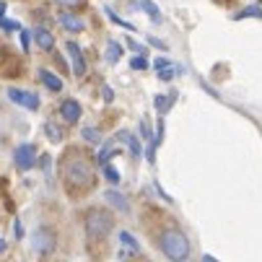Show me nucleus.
<instances>
[{
    "instance_id": "nucleus-2",
    "label": "nucleus",
    "mask_w": 262,
    "mask_h": 262,
    "mask_svg": "<svg viewBox=\"0 0 262 262\" xmlns=\"http://www.w3.org/2000/svg\"><path fill=\"white\" fill-rule=\"evenodd\" d=\"M159 249L174 262L190 257V242H187V236L182 231H177V229H169V231H164L159 236Z\"/></svg>"
},
{
    "instance_id": "nucleus-17",
    "label": "nucleus",
    "mask_w": 262,
    "mask_h": 262,
    "mask_svg": "<svg viewBox=\"0 0 262 262\" xmlns=\"http://www.w3.org/2000/svg\"><path fill=\"white\" fill-rule=\"evenodd\" d=\"M140 8H143V11H145L148 16H151V18H154L156 24H161V11H159V8H156L154 3H151V0H140Z\"/></svg>"
},
{
    "instance_id": "nucleus-23",
    "label": "nucleus",
    "mask_w": 262,
    "mask_h": 262,
    "mask_svg": "<svg viewBox=\"0 0 262 262\" xmlns=\"http://www.w3.org/2000/svg\"><path fill=\"white\" fill-rule=\"evenodd\" d=\"M45 133H47V135H50V140H55V143H60V140H62V133H60L55 125H50V122L45 125Z\"/></svg>"
},
{
    "instance_id": "nucleus-7",
    "label": "nucleus",
    "mask_w": 262,
    "mask_h": 262,
    "mask_svg": "<svg viewBox=\"0 0 262 262\" xmlns=\"http://www.w3.org/2000/svg\"><path fill=\"white\" fill-rule=\"evenodd\" d=\"M65 50H68V55H70V62H73V73H76L78 78H83V76H86V57H83V50H81V47H78L76 42H70V39H68Z\"/></svg>"
},
{
    "instance_id": "nucleus-24",
    "label": "nucleus",
    "mask_w": 262,
    "mask_h": 262,
    "mask_svg": "<svg viewBox=\"0 0 262 262\" xmlns=\"http://www.w3.org/2000/svg\"><path fill=\"white\" fill-rule=\"evenodd\" d=\"M0 29L3 31H21L18 21H11V18H0Z\"/></svg>"
},
{
    "instance_id": "nucleus-35",
    "label": "nucleus",
    "mask_w": 262,
    "mask_h": 262,
    "mask_svg": "<svg viewBox=\"0 0 262 262\" xmlns=\"http://www.w3.org/2000/svg\"><path fill=\"white\" fill-rule=\"evenodd\" d=\"M3 13H6V3H0V18H3Z\"/></svg>"
},
{
    "instance_id": "nucleus-25",
    "label": "nucleus",
    "mask_w": 262,
    "mask_h": 262,
    "mask_svg": "<svg viewBox=\"0 0 262 262\" xmlns=\"http://www.w3.org/2000/svg\"><path fill=\"white\" fill-rule=\"evenodd\" d=\"M55 3H57V6H62V8H70V11H73V8H81V6L86 3V0H55Z\"/></svg>"
},
{
    "instance_id": "nucleus-29",
    "label": "nucleus",
    "mask_w": 262,
    "mask_h": 262,
    "mask_svg": "<svg viewBox=\"0 0 262 262\" xmlns=\"http://www.w3.org/2000/svg\"><path fill=\"white\" fill-rule=\"evenodd\" d=\"M148 45H154V47H159V50H166V42H161V39H154V36H148Z\"/></svg>"
},
{
    "instance_id": "nucleus-3",
    "label": "nucleus",
    "mask_w": 262,
    "mask_h": 262,
    "mask_svg": "<svg viewBox=\"0 0 262 262\" xmlns=\"http://www.w3.org/2000/svg\"><path fill=\"white\" fill-rule=\"evenodd\" d=\"M86 231H89V239H94V242L106 239V234L112 231V215L106 210H99V208L89 210L86 213Z\"/></svg>"
},
{
    "instance_id": "nucleus-20",
    "label": "nucleus",
    "mask_w": 262,
    "mask_h": 262,
    "mask_svg": "<svg viewBox=\"0 0 262 262\" xmlns=\"http://www.w3.org/2000/svg\"><path fill=\"white\" fill-rule=\"evenodd\" d=\"M177 73H182V68H179V65H166V68H161V70H159V78H161V81H171V78L177 76Z\"/></svg>"
},
{
    "instance_id": "nucleus-26",
    "label": "nucleus",
    "mask_w": 262,
    "mask_h": 262,
    "mask_svg": "<svg viewBox=\"0 0 262 262\" xmlns=\"http://www.w3.org/2000/svg\"><path fill=\"white\" fill-rule=\"evenodd\" d=\"M29 47H31V31L29 29H21V50L29 52Z\"/></svg>"
},
{
    "instance_id": "nucleus-8",
    "label": "nucleus",
    "mask_w": 262,
    "mask_h": 262,
    "mask_svg": "<svg viewBox=\"0 0 262 262\" xmlns=\"http://www.w3.org/2000/svg\"><path fill=\"white\" fill-rule=\"evenodd\" d=\"M81 115H83V109H81V104H78L76 99H65V101L60 104V117H62L65 122L76 125V122L81 120Z\"/></svg>"
},
{
    "instance_id": "nucleus-10",
    "label": "nucleus",
    "mask_w": 262,
    "mask_h": 262,
    "mask_svg": "<svg viewBox=\"0 0 262 262\" xmlns=\"http://www.w3.org/2000/svg\"><path fill=\"white\" fill-rule=\"evenodd\" d=\"M39 78H42V83H45V86H47L50 91H55V94H57V91H62V81H60V78L55 76L52 70L42 68V70H39Z\"/></svg>"
},
{
    "instance_id": "nucleus-4",
    "label": "nucleus",
    "mask_w": 262,
    "mask_h": 262,
    "mask_svg": "<svg viewBox=\"0 0 262 262\" xmlns=\"http://www.w3.org/2000/svg\"><path fill=\"white\" fill-rule=\"evenodd\" d=\"M31 247H34L36 254H52L55 252V234L50 229H45V226L36 229L31 234Z\"/></svg>"
},
{
    "instance_id": "nucleus-15",
    "label": "nucleus",
    "mask_w": 262,
    "mask_h": 262,
    "mask_svg": "<svg viewBox=\"0 0 262 262\" xmlns=\"http://www.w3.org/2000/svg\"><path fill=\"white\" fill-rule=\"evenodd\" d=\"M120 57H122V47H120L117 42H109V47H106V62L117 65V62H120Z\"/></svg>"
},
{
    "instance_id": "nucleus-33",
    "label": "nucleus",
    "mask_w": 262,
    "mask_h": 262,
    "mask_svg": "<svg viewBox=\"0 0 262 262\" xmlns=\"http://www.w3.org/2000/svg\"><path fill=\"white\" fill-rule=\"evenodd\" d=\"M16 236H18V239L24 236V226H21V223H18V221H16Z\"/></svg>"
},
{
    "instance_id": "nucleus-14",
    "label": "nucleus",
    "mask_w": 262,
    "mask_h": 262,
    "mask_svg": "<svg viewBox=\"0 0 262 262\" xmlns=\"http://www.w3.org/2000/svg\"><path fill=\"white\" fill-rule=\"evenodd\" d=\"M177 101V94H159L156 96V109H159V115H166L169 106Z\"/></svg>"
},
{
    "instance_id": "nucleus-6",
    "label": "nucleus",
    "mask_w": 262,
    "mask_h": 262,
    "mask_svg": "<svg viewBox=\"0 0 262 262\" xmlns=\"http://www.w3.org/2000/svg\"><path fill=\"white\" fill-rule=\"evenodd\" d=\"M13 104H18V106H24V109H31V112H36L39 109V96H36L34 91H21V89H8V94H6Z\"/></svg>"
},
{
    "instance_id": "nucleus-18",
    "label": "nucleus",
    "mask_w": 262,
    "mask_h": 262,
    "mask_svg": "<svg viewBox=\"0 0 262 262\" xmlns=\"http://www.w3.org/2000/svg\"><path fill=\"white\" fill-rule=\"evenodd\" d=\"M234 18H236V21H239V18H262V8H259V6H249V8L234 13Z\"/></svg>"
},
{
    "instance_id": "nucleus-19",
    "label": "nucleus",
    "mask_w": 262,
    "mask_h": 262,
    "mask_svg": "<svg viewBox=\"0 0 262 262\" xmlns=\"http://www.w3.org/2000/svg\"><path fill=\"white\" fill-rule=\"evenodd\" d=\"M120 138H122V140H127V145H130V151H133V156L138 159V156H140V151H143V148H140V140H138L135 135H130V133H122Z\"/></svg>"
},
{
    "instance_id": "nucleus-28",
    "label": "nucleus",
    "mask_w": 262,
    "mask_h": 262,
    "mask_svg": "<svg viewBox=\"0 0 262 262\" xmlns=\"http://www.w3.org/2000/svg\"><path fill=\"white\" fill-rule=\"evenodd\" d=\"M127 47H130L133 52H138V55H145V47H143V45H138V42L133 39V36H130V39H127Z\"/></svg>"
},
{
    "instance_id": "nucleus-30",
    "label": "nucleus",
    "mask_w": 262,
    "mask_h": 262,
    "mask_svg": "<svg viewBox=\"0 0 262 262\" xmlns=\"http://www.w3.org/2000/svg\"><path fill=\"white\" fill-rule=\"evenodd\" d=\"M166 65H171L166 57H159V60H154V68H156V70H161V68H166Z\"/></svg>"
},
{
    "instance_id": "nucleus-11",
    "label": "nucleus",
    "mask_w": 262,
    "mask_h": 262,
    "mask_svg": "<svg viewBox=\"0 0 262 262\" xmlns=\"http://www.w3.org/2000/svg\"><path fill=\"white\" fill-rule=\"evenodd\" d=\"M104 200H106L109 205H115L120 213H127V210H130V203L125 200V195H120V192H115V190H109V192L104 195Z\"/></svg>"
},
{
    "instance_id": "nucleus-12",
    "label": "nucleus",
    "mask_w": 262,
    "mask_h": 262,
    "mask_svg": "<svg viewBox=\"0 0 262 262\" xmlns=\"http://www.w3.org/2000/svg\"><path fill=\"white\" fill-rule=\"evenodd\" d=\"M31 34H34L36 45H39L42 50H52V47H55V39H52V34H50L47 29H34Z\"/></svg>"
},
{
    "instance_id": "nucleus-16",
    "label": "nucleus",
    "mask_w": 262,
    "mask_h": 262,
    "mask_svg": "<svg viewBox=\"0 0 262 262\" xmlns=\"http://www.w3.org/2000/svg\"><path fill=\"white\" fill-rule=\"evenodd\" d=\"M104 13H106V18H109V21H115L117 26H122V29H127V31H135V26H133L130 21H125V18H120V16H117V11H112L109 6L104 8Z\"/></svg>"
},
{
    "instance_id": "nucleus-32",
    "label": "nucleus",
    "mask_w": 262,
    "mask_h": 262,
    "mask_svg": "<svg viewBox=\"0 0 262 262\" xmlns=\"http://www.w3.org/2000/svg\"><path fill=\"white\" fill-rule=\"evenodd\" d=\"M140 133H143L145 138H154V135H151V127H148V122H145V120L140 122Z\"/></svg>"
},
{
    "instance_id": "nucleus-31",
    "label": "nucleus",
    "mask_w": 262,
    "mask_h": 262,
    "mask_svg": "<svg viewBox=\"0 0 262 262\" xmlns=\"http://www.w3.org/2000/svg\"><path fill=\"white\" fill-rule=\"evenodd\" d=\"M101 94H104V99H106V101H112V99H115V91H112L109 86H101Z\"/></svg>"
},
{
    "instance_id": "nucleus-1",
    "label": "nucleus",
    "mask_w": 262,
    "mask_h": 262,
    "mask_svg": "<svg viewBox=\"0 0 262 262\" xmlns=\"http://www.w3.org/2000/svg\"><path fill=\"white\" fill-rule=\"evenodd\" d=\"M60 177L65 182V190L73 195H83L94 187V166L89 161V156L78 148H70L65 151L62 161H60Z\"/></svg>"
},
{
    "instance_id": "nucleus-27",
    "label": "nucleus",
    "mask_w": 262,
    "mask_h": 262,
    "mask_svg": "<svg viewBox=\"0 0 262 262\" xmlns=\"http://www.w3.org/2000/svg\"><path fill=\"white\" fill-rule=\"evenodd\" d=\"M130 68H133V70H145V68H148V60L140 55V57H135V60L130 62Z\"/></svg>"
},
{
    "instance_id": "nucleus-21",
    "label": "nucleus",
    "mask_w": 262,
    "mask_h": 262,
    "mask_svg": "<svg viewBox=\"0 0 262 262\" xmlns=\"http://www.w3.org/2000/svg\"><path fill=\"white\" fill-rule=\"evenodd\" d=\"M83 138L91 143V145H96V143H101V133L96 130V127H83Z\"/></svg>"
},
{
    "instance_id": "nucleus-34",
    "label": "nucleus",
    "mask_w": 262,
    "mask_h": 262,
    "mask_svg": "<svg viewBox=\"0 0 262 262\" xmlns=\"http://www.w3.org/2000/svg\"><path fill=\"white\" fill-rule=\"evenodd\" d=\"M6 247H8V242H3V239H0V254L6 252Z\"/></svg>"
},
{
    "instance_id": "nucleus-5",
    "label": "nucleus",
    "mask_w": 262,
    "mask_h": 262,
    "mask_svg": "<svg viewBox=\"0 0 262 262\" xmlns=\"http://www.w3.org/2000/svg\"><path fill=\"white\" fill-rule=\"evenodd\" d=\"M13 159H16V166L21 171H29L36 166V148L31 143H21L16 151H13Z\"/></svg>"
},
{
    "instance_id": "nucleus-22",
    "label": "nucleus",
    "mask_w": 262,
    "mask_h": 262,
    "mask_svg": "<svg viewBox=\"0 0 262 262\" xmlns=\"http://www.w3.org/2000/svg\"><path fill=\"white\" fill-rule=\"evenodd\" d=\"M104 174H106V182H109V184H120V171H117L115 166L104 164Z\"/></svg>"
},
{
    "instance_id": "nucleus-13",
    "label": "nucleus",
    "mask_w": 262,
    "mask_h": 262,
    "mask_svg": "<svg viewBox=\"0 0 262 262\" xmlns=\"http://www.w3.org/2000/svg\"><path fill=\"white\" fill-rule=\"evenodd\" d=\"M120 242H122V247H125L122 254H130V252L138 254V252H140V247H138V242H135V236H133L130 231H122V234H120Z\"/></svg>"
},
{
    "instance_id": "nucleus-9",
    "label": "nucleus",
    "mask_w": 262,
    "mask_h": 262,
    "mask_svg": "<svg viewBox=\"0 0 262 262\" xmlns=\"http://www.w3.org/2000/svg\"><path fill=\"white\" fill-rule=\"evenodd\" d=\"M57 21H60V26H62V29H68V31H73V34H78V31H83V29H86L83 18H78L76 13H60V16H57Z\"/></svg>"
}]
</instances>
